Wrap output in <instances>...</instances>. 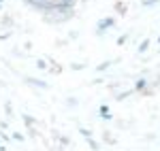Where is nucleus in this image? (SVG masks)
Wrapping results in <instances>:
<instances>
[{
	"label": "nucleus",
	"mask_w": 160,
	"mask_h": 151,
	"mask_svg": "<svg viewBox=\"0 0 160 151\" xmlns=\"http://www.w3.org/2000/svg\"><path fill=\"white\" fill-rule=\"evenodd\" d=\"M111 24H113V19H111V17H109V19H105V21H100V28H98V30H105V28H111Z\"/></svg>",
	"instance_id": "nucleus-1"
},
{
	"label": "nucleus",
	"mask_w": 160,
	"mask_h": 151,
	"mask_svg": "<svg viewBox=\"0 0 160 151\" xmlns=\"http://www.w3.org/2000/svg\"><path fill=\"white\" fill-rule=\"evenodd\" d=\"M109 109L107 106H100V117H105V119H109V113H107Z\"/></svg>",
	"instance_id": "nucleus-2"
},
{
	"label": "nucleus",
	"mask_w": 160,
	"mask_h": 151,
	"mask_svg": "<svg viewBox=\"0 0 160 151\" xmlns=\"http://www.w3.org/2000/svg\"><path fill=\"white\" fill-rule=\"evenodd\" d=\"M145 87V81H143V79H141V81H137V89H143Z\"/></svg>",
	"instance_id": "nucleus-3"
},
{
	"label": "nucleus",
	"mask_w": 160,
	"mask_h": 151,
	"mask_svg": "<svg viewBox=\"0 0 160 151\" xmlns=\"http://www.w3.org/2000/svg\"><path fill=\"white\" fill-rule=\"evenodd\" d=\"M148 45H149V40H145V43H143V45L139 47V51H145V49H148Z\"/></svg>",
	"instance_id": "nucleus-4"
}]
</instances>
